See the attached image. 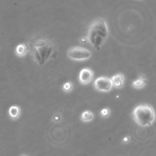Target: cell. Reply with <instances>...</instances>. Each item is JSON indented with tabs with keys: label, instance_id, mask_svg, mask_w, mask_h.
Segmentation results:
<instances>
[{
	"label": "cell",
	"instance_id": "obj_1",
	"mask_svg": "<svg viewBox=\"0 0 156 156\" xmlns=\"http://www.w3.org/2000/svg\"><path fill=\"white\" fill-rule=\"evenodd\" d=\"M27 46L33 60L40 65L55 59L58 55L55 44L49 39L40 35L31 38Z\"/></svg>",
	"mask_w": 156,
	"mask_h": 156
},
{
	"label": "cell",
	"instance_id": "obj_2",
	"mask_svg": "<svg viewBox=\"0 0 156 156\" xmlns=\"http://www.w3.org/2000/svg\"><path fill=\"white\" fill-rule=\"evenodd\" d=\"M109 34V28L106 20L98 18L90 24L85 38L91 46L98 50L106 41Z\"/></svg>",
	"mask_w": 156,
	"mask_h": 156
},
{
	"label": "cell",
	"instance_id": "obj_3",
	"mask_svg": "<svg viewBox=\"0 0 156 156\" xmlns=\"http://www.w3.org/2000/svg\"><path fill=\"white\" fill-rule=\"evenodd\" d=\"M134 121L141 127H148L152 124L155 121L154 108L149 105L137 106L132 112Z\"/></svg>",
	"mask_w": 156,
	"mask_h": 156
},
{
	"label": "cell",
	"instance_id": "obj_4",
	"mask_svg": "<svg viewBox=\"0 0 156 156\" xmlns=\"http://www.w3.org/2000/svg\"><path fill=\"white\" fill-rule=\"evenodd\" d=\"M68 57L73 61H84L89 59L91 56L90 50L81 46L71 47L67 52Z\"/></svg>",
	"mask_w": 156,
	"mask_h": 156
},
{
	"label": "cell",
	"instance_id": "obj_5",
	"mask_svg": "<svg viewBox=\"0 0 156 156\" xmlns=\"http://www.w3.org/2000/svg\"><path fill=\"white\" fill-rule=\"evenodd\" d=\"M96 90L101 92H109L112 90L113 85L111 78L107 76H100L93 82Z\"/></svg>",
	"mask_w": 156,
	"mask_h": 156
},
{
	"label": "cell",
	"instance_id": "obj_6",
	"mask_svg": "<svg viewBox=\"0 0 156 156\" xmlns=\"http://www.w3.org/2000/svg\"><path fill=\"white\" fill-rule=\"evenodd\" d=\"M93 76L94 73L91 69L89 68H84L82 69L79 73V82L82 85H87L93 80Z\"/></svg>",
	"mask_w": 156,
	"mask_h": 156
},
{
	"label": "cell",
	"instance_id": "obj_7",
	"mask_svg": "<svg viewBox=\"0 0 156 156\" xmlns=\"http://www.w3.org/2000/svg\"><path fill=\"white\" fill-rule=\"evenodd\" d=\"M113 87L116 88H121L123 87L124 82V76L122 73L115 75L111 79Z\"/></svg>",
	"mask_w": 156,
	"mask_h": 156
},
{
	"label": "cell",
	"instance_id": "obj_8",
	"mask_svg": "<svg viewBox=\"0 0 156 156\" xmlns=\"http://www.w3.org/2000/svg\"><path fill=\"white\" fill-rule=\"evenodd\" d=\"M28 51L27 45L24 43L19 44L16 48V53L20 57L25 56Z\"/></svg>",
	"mask_w": 156,
	"mask_h": 156
},
{
	"label": "cell",
	"instance_id": "obj_9",
	"mask_svg": "<svg viewBox=\"0 0 156 156\" xmlns=\"http://www.w3.org/2000/svg\"><path fill=\"white\" fill-rule=\"evenodd\" d=\"M20 108L18 106H12L9 108V114L13 120H17L20 115Z\"/></svg>",
	"mask_w": 156,
	"mask_h": 156
},
{
	"label": "cell",
	"instance_id": "obj_10",
	"mask_svg": "<svg viewBox=\"0 0 156 156\" xmlns=\"http://www.w3.org/2000/svg\"><path fill=\"white\" fill-rule=\"evenodd\" d=\"M94 118L93 114L88 110L84 111L81 115V120L85 123L91 121Z\"/></svg>",
	"mask_w": 156,
	"mask_h": 156
},
{
	"label": "cell",
	"instance_id": "obj_11",
	"mask_svg": "<svg viewBox=\"0 0 156 156\" xmlns=\"http://www.w3.org/2000/svg\"><path fill=\"white\" fill-rule=\"evenodd\" d=\"M146 81L138 79L132 82V86L136 89H141L146 85Z\"/></svg>",
	"mask_w": 156,
	"mask_h": 156
},
{
	"label": "cell",
	"instance_id": "obj_12",
	"mask_svg": "<svg viewBox=\"0 0 156 156\" xmlns=\"http://www.w3.org/2000/svg\"><path fill=\"white\" fill-rule=\"evenodd\" d=\"M63 90L66 93L71 92L73 89V84L71 81L66 82L62 86Z\"/></svg>",
	"mask_w": 156,
	"mask_h": 156
},
{
	"label": "cell",
	"instance_id": "obj_13",
	"mask_svg": "<svg viewBox=\"0 0 156 156\" xmlns=\"http://www.w3.org/2000/svg\"><path fill=\"white\" fill-rule=\"evenodd\" d=\"M111 109L109 108H105L100 111V115L102 118H109L111 115Z\"/></svg>",
	"mask_w": 156,
	"mask_h": 156
},
{
	"label": "cell",
	"instance_id": "obj_14",
	"mask_svg": "<svg viewBox=\"0 0 156 156\" xmlns=\"http://www.w3.org/2000/svg\"><path fill=\"white\" fill-rule=\"evenodd\" d=\"M61 115L59 114H55V115H54V117H53V120H54L55 121H56V122L59 121L61 120Z\"/></svg>",
	"mask_w": 156,
	"mask_h": 156
},
{
	"label": "cell",
	"instance_id": "obj_15",
	"mask_svg": "<svg viewBox=\"0 0 156 156\" xmlns=\"http://www.w3.org/2000/svg\"><path fill=\"white\" fill-rule=\"evenodd\" d=\"M138 77V79H141V80H143V81H146V78L145 75H144L143 73H139Z\"/></svg>",
	"mask_w": 156,
	"mask_h": 156
},
{
	"label": "cell",
	"instance_id": "obj_16",
	"mask_svg": "<svg viewBox=\"0 0 156 156\" xmlns=\"http://www.w3.org/2000/svg\"><path fill=\"white\" fill-rule=\"evenodd\" d=\"M123 141H129V138H128V137H124V138H123Z\"/></svg>",
	"mask_w": 156,
	"mask_h": 156
},
{
	"label": "cell",
	"instance_id": "obj_17",
	"mask_svg": "<svg viewBox=\"0 0 156 156\" xmlns=\"http://www.w3.org/2000/svg\"><path fill=\"white\" fill-rule=\"evenodd\" d=\"M20 156H28V155H24V154H22V155H20Z\"/></svg>",
	"mask_w": 156,
	"mask_h": 156
}]
</instances>
